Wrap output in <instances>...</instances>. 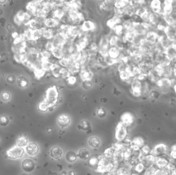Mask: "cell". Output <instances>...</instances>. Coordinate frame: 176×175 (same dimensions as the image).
I'll return each mask as SVG.
<instances>
[{
	"label": "cell",
	"mask_w": 176,
	"mask_h": 175,
	"mask_svg": "<svg viewBox=\"0 0 176 175\" xmlns=\"http://www.w3.org/2000/svg\"><path fill=\"white\" fill-rule=\"evenodd\" d=\"M126 5V1H116L114 2V8L121 9Z\"/></svg>",
	"instance_id": "74e56055"
},
{
	"label": "cell",
	"mask_w": 176,
	"mask_h": 175,
	"mask_svg": "<svg viewBox=\"0 0 176 175\" xmlns=\"http://www.w3.org/2000/svg\"><path fill=\"white\" fill-rule=\"evenodd\" d=\"M62 154V151L58 147H53L51 152V156L55 159H58L60 158Z\"/></svg>",
	"instance_id": "603a6c76"
},
{
	"label": "cell",
	"mask_w": 176,
	"mask_h": 175,
	"mask_svg": "<svg viewBox=\"0 0 176 175\" xmlns=\"http://www.w3.org/2000/svg\"><path fill=\"white\" fill-rule=\"evenodd\" d=\"M132 90L134 94H137L140 91L141 89V84L139 81H134L132 82L131 85Z\"/></svg>",
	"instance_id": "f1b7e54d"
},
{
	"label": "cell",
	"mask_w": 176,
	"mask_h": 175,
	"mask_svg": "<svg viewBox=\"0 0 176 175\" xmlns=\"http://www.w3.org/2000/svg\"><path fill=\"white\" fill-rule=\"evenodd\" d=\"M156 158V157H155L152 155H150L147 156L146 157L144 158V162L146 166L150 167L152 166L155 163Z\"/></svg>",
	"instance_id": "7402d4cb"
},
{
	"label": "cell",
	"mask_w": 176,
	"mask_h": 175,
	"mask_svg": "<svg viewBox=\"0 0 176 175\" xmlns=\"http://www.w3.org/2000/svg\"><path fill=\"white\" fill-rule=\"evenodd\" d=\"M52 55L54 58L58 59L59 60L64 57L63 48L60 47H55L52 52Z\"/></svg>",
	"instance_id": "44dd1931"
},
{
	"label": "cell",
	"mask_w": 176,
	"mask_h": 175,
	"mask_svg": "<svg viewBox=\"0 0 176 175\" xmlns=\"http://www.w3.org/2000/svg\"><path fill=\"white\" fill-rule=\"evenodd\" d=\"M21 57H22V54H15L14 55V59L15 61L18 63H21Z\"/></svg>",
	"instance_id": "11a10c76"
},
{
	"label": "cell",
	"mask_w": 176,
	"mask_h": 175,
	"mask_svg": "<svg viewBox=\"0 0 176 175\" xmlns=\"http://www.w3.org/2000/svg\"><path fill=\"white\" fill-rule=\"evenodd\" d=\"M60 72L61 77L62 78H64L65 79H67L70 76H71V73L70 72V71L68 70V69L66 68L61 67Z\"/></svg>",
	"instance_id": "836d02e7"
},
{
	"label": "cell",
	"mask_w": 176,
	"mask_h": 175,
	"mask_svg": "<svg viewBox=\"0 0 176 175\" xmlns=\"http://www.w3.org/2000/svg\"><path fill=\"white\" fill-rule=\"evenodd\" d=\"M97 115L100 118H104L106 116V112L105 109L100 108L97 111Z\"/></svg>",
	"instance_id": "7dc6e473"
},
{
	"label": "cell",
	"mask_w": 176,
	"mask_h": 175,
	"mask_svg": "<svg viewBox=\"0 0 176 175\" xmlns=\"http://www.w3.org/2000/svg\"><path fill=\"white\" fill-rule=\"evenodd\" d=\"M44 25L45 27L48 29H58L59 27L61 25L60 21L58 20L57 19L53 18V17H50L47 18Z\"/></svg>",
	"instance_id": "52a82bcc"
},
{
	"label": "cell",
	"mask_w": 176,
	"mask_h": 175,
	"mask_svg": "<svg viewBox=\"0 0 176 175\" xmlns=\"http://www.w3.org/2000/svg\"><path fill=\"white\" fill-rule=\"evenodd\" d=\"M66 159L68 162H73L76 160L77 155L74 152L70 151L66 155Z\"/></svg>",
	"instance_id": "4dcf8cb0"
},
{
	"label": "cell",
	"mask_w": 176,
	"mask_h": 175,
	"mask_svg": "<svg viewBox=\"0 0 176 175\" xmlns=\"http://www.w3.org/2000/svg\"><path fill=\"white\" fill-rule=\"evenodd\" d=\"M70 71L71 74L73 76L80 72L81 70V66L77 63H74L71 64L67 68H66Z\"/></svg>",
	"instance_id": "ffe728a7"
},
{
	"label": "cell",
	"mask_w": 176,
	"mask_h": 175,
	"mask_svg": "<svg viewBox=\"0 0 176 175\" xmlns=\"http://www.w3.org/2000/svg\"><path fill=\"white\" fill-rule=\"evenodd\" d=\"M124 122L126 124H129L131 122V117L129 115H125L123 118Z\"/></svg>",
	"instance_id": "816d5d0a"
},
{
	"label": "cell",
	"mask_w": 176,
	"mask_h": 175,
	"mask_svg": "<svg viewBox=\"0 0 176 175\" xmlns=\"http://www.w3.org/2000/svg\"><path fill=\"white\" fill-rule=\"evenodd\" d=\"M78 156L81 159L87 160L90 157V153L86 149H81L79 152Z\"/></svg>",
	"instance_id": "f546056e"
},
{
	"label": "cell",
	"mask_w": 176,
	"mask_h": 175,
	"mask_svg": "<svg viewBox=\"0 0 176 175\" xmlns=\"http://www.w3.org/2000/svg\"><path fill=\"white\" fill-rule=\"evenodd\" d=\"M2 98L3 100H4L5 101H7V100H9L10 96H9V95L8 93H5L3 94V95L2 96Z\"/></svg>",
	"instance_id": "9f6ffc18"
},
{
	"label": "cell",
	"mask_w": 176,
	"mask_h": 175,
	"mask_svg": "<svg viewBox=\"0 0 176 175\" xmlns=\"http://www.w3.org/2000/svg\"><path fill=\"white\" fill-rule=\"evenodd\" d=\"M120 55L121 50L117 46L110 47L108 53V56L109 57L112 59L117 60L119 58Z\"/></svg>",
	"instance_id": "8fae6325"
},
{
	"label": "cell",
	"mask_w": 176,
	"mask_h": 175,
	"mask_svg": "<svg viewBox=\"0 0 176 175\" xmlns=\"http://www.w3.org/2000/svg\"><path fill=\"white\" fill-rule=\"evenodd\" d=\"M32 33H33V29L29 28L26 30H25L24 33L25 38L27 39L28 40L33 41V34Z\"/></svg>",
	"instance_id": "f35d334b"
},
{
	"label": "cell",
	"mask_w": 176,
	"mask_h": 175,
	"mask_svg": "<svg viewBox=\"0 0 176 175\" xmlns=\"http://www.w3.org/2000/svg\"><path fill=\"white\" fill-rule=\"evenodd\" d=\"M170 155H171V157L172 159H176V151L172 150V152L171 153Z\"/></svg>",
	"instance_id": "91938a15"
},
{
	"label": "cell",
	"mask_w": 176,
	"mask_h": 175,
	"mask_svg": "<svg viewBox=\"0 0 176 175\" xmlns=\"http://www.w3.org/2000/svg\"><path fill=\"white\" fill-rule=\"evenodd\" d=\"M70 175H75V174H74V173L73 172H71L70 173Z\"/></svg>",
	"instance_id": "be15d7a7"
},
{
	"label": "cell",
	"mask_w": 176,
	"mask_h": 175,
	"mask_svg": "<svg viewBox=\"0 0 176 175\" xmlns=\"http://www.w3.org/2000/svg\"><path fill=\"white\" fill-rule=\"evenodd\" d=\"M118 127H119V129L118 130L117 138H119L120 139H122L126 136V129L123 125L119 126Z\"/></svg>",
	"instance_id": "e575fe53"
},
{
	"label": "cell",
	"mask_w": 176,
	"mask_h": 175,
	"mask_svg": "<svg viewBox=\"0 0 176 175\" xmlns=\"http://www.w3.org/2000/svg\"><path fill=\"white\" fill-rule=\"evenodd\" d=\"M4 2H5V1H0L1 3H4Z\"/></svg>",
	"instance_id": "03108f58"
},
{
	"label": "cell",
	"mask_w": 176,
	"mask_h": 175,
	"mask_svg": "<svg viewBox=\"0 0 176 175\" xmlns=\"http://www.w3.org/2000/svg\"><path fill=\"white\" fill-rule=\"evenodd\" d=\"M12 36L13 38H14V39H16V38H17L18 37H19V36H18V34H17V32L13 33V34L12 35Z\"/></svg>",
	"instance_id": "6125c7cd"
},
{
	"label": "cell",
	"mask_w": 176,
	"mask_h": 175,
	"mask_svg": "<svg viewBox=\"0 0 176 175\" xmlns=\"http://www.w3.org/2000/svg\"><path fill=\"white\" fill-rule=\"evenodd\" d=\"M57 29H48V28H47L45 27V29L43 32L42 37H43L44 38H45L47 40H52L54 36H55V34L57 31Z\"/></svg>",
	"instance_id": "ac0fdd59"
},
{
	"label": "cell",
	"mask_w": 176,
	"mask_h": 175,
	"mask_svg": "<svg viewBox=\"0 0 176 175\" xmlns=\"http://www.w3.org/2000/svg\"><path fill=\"white\" fill-rule=\"evenodd\" d=\"M57 122L58 124L60 126L64 127L67 126L69 125L70 123V119L67 115H62L58 117Z\"/></svg>",
	"instance_id": "e0dca14e"
},
{
	"label": "cell",
	"mask_w": 176,
	"mask_h": 175,
	"mask_svg": "<svg viewBox=\"0 0 176 175\" xmlns=\"http://www.w3.org/2000/svg\"><path fill=\"white\" fill-rule=\"evenodd\" d=\"M27 82L25 80H22L20 82V85L22 86V87H25L27 85Z\"/></svg>",
	"instance_id": "94428289"
},
{
	"label": "cell",
	"mask_w": 176,
	"mask_h": 175,
	"mask_svg": "<svg viewBox=\"0 0 176 175\" xmlns=\"http://www.w3.org/2000/svg\"><path fill=\"white\" fill-rule=\"evenodd\" d=\"M55 48V46L52 40L48 41L45 45V50L51 53L52 52Z\"/></svg>",
	"instance_id": "d590c367"
},
{
	"label": "cell",
	"mask_w": 176,
	"mask_h": 175,
	"mask_svg": "<svg viewBox=\"0 0 176 175\" xmlns=\"http://www.w3.org/2000/svg\"><path fill=\"white\" fill-rule=\"evenodd\" d=\"M59 98V93L55 86L50 87L46 91L45 98L44 99L51 107L54 106L57 102Z\"/></svg>",
	"instance_id": "7a4b0ae2"
},
{
	"label": "cell",
	"mask_w": 176,
	"mask_h": 175,
	"mask_svg": "<svg viewBox=\"0 0 176 175\" xmlns=\"http://www.w3.org/2000/svg\"><path fill=\"white\" fill-rule=\"evenodd\" d=\"M92 86V83L91 82V81H83L82 83V86L84 88L88 89L91 88Z\"/></svg>",
	"instance_id": "f907efd6"
},
{
	"label": "cell",
	"mask_w": 176,
	"mask_h": 175,
	"mask_svg": "<svg viewBox=\"0 0 176 175\" xmlns=\"http://www.w3.org/2000/svg\"><path fill=\"white\" fill-rule=\"evenodd\" d=\"M34 72L36 78L38 79H39L44 76L46 71H45L42 68H36L34 70Z\"/></svg>",
	"instance_id": "d6a6232c"
},
{
	"label": "cell",
	"mask_w": 176,
	"mask_h": 175,
	"mask_svg": "<svg viewBox=\"0 0 176 175\" xmlns=\"http://www.w3.org/2000/svg\"><path fill=\"white\" fill-rule=\"evenodd\" d=\"M68 22L72 25H80L85 21L84 14L77 10H71L66 13Z\"/></svg>",
	"instance_id": "6da1fadb"
},
{
	"label": "cell",
	"mask_w": 176,
	"mask_h": 175,
	"mask_svg": "<svg viewBox=\"0 0 176 175\" xmlns=\"http://www.w3.org/2000/svg\"><path fill=\"white\" fill-rule=\"evenodd\" d=\"M76 81H77L76 78L73 75H71L67 79H66V81L67 83L70 85H74V84L76 83Z\"/></svg>",
	"instance_id": "bcb514c9"
},
{
	"label": "cell",
	"mask_w": 176,
	"mask_h": 175,
	"mask_svg": "<svg viewBox=\"0 0 176 175\" xmlns=\"http://www.w3.org/2000/svg\"><path fill=\"white\" fill-rule=\"evenodd\" d=\"M100 141L98 138L97 137H91L89 140V144L92 147L96 148L98 147L100 145Z\"/></svg>",
	"instance_id": "83f0119b"
},
{
	"label": "cell",
	"mask_w": 176,
	"mask_h": 175,
	"mask_svg": "<svg viewBox=\"0 0 176 175\" xmlns=\"http://www.w3.org/2000/svg\"><path fill=\"white\" fill-rule=\"evenodd\" d=\"M109 38L107 36H103L100 41L98 44V53L100 55L105 57L108 56V53L109 49L110 48L109 43Z\"/></svg>",
	"instance_id": "3957f363"
},
{
	"label": "cell",
	"mask_w": 176,
	"mask_h": 175,
	"mask_svg": "<svg viewBox=\"0 0 176 175\" xmlns=\"http://www.w3.org/2000/svg\"><path fill=\"white\" fill-rule=\"evenodd\" d=\"M24 152V149L20 146H15L7 152V155L11 158L16 159L21 157Z\"/></svg>",
	"instance_id": "ba28073f"
},
{
	"label": "cell",
	"mask_w": 176,
	"mask_h": 175,
	"mask_svg": "<svg viewBox=\"0 0 176 175\" xmlns=\"http://www.w3.org/2000/svg\"><path fill=\"white\" fill-rule=\"evenodd\" d=\"M90 125L89 122H87V121H82L81 122L80 124V126L81 127V129L85 130H88L90 127Z\"/></svg>",
	"instance_id": "f6af8a7d"
},
{
	"label": "cell",
	"mask_w": 176,
	"mask_h": 175,
	"mask_svg": "<svg viewBox=\"0 0 176 175\" xmlns=\"http://www.w3.org/2000/svg\"><path fill=\"white\" fill-rule=\"evenodd\" d=\"M8 123V119L5 116L0 117V125L1 126H6Z\"/></svg>",
	"instance_id": "681fc988"
},
{
	"label": "cell",
	"mask_w": 176,
	"mask_h": 175,
	"mask_svg": "<svg viewBox=\"0 0 176 175\" xmlns=\"http://www.w3.org/2000/svg\"><path fill=\"white\" fill-rule=\"evenodd\" d=\"M42 55H43V59L50 60V58H51L52 56V53L49 52L48 51H47L45 49L44 51H43L42 52Z\"/></svg>",
	"instance_id": "c3c4849f"
},
{
	"label": "cell",
	"mask_w": 176,
	"mask_h": 175,
	"mask_svg": "<svg viewBox=\"0 0 176 175\" xmlns=\"http://www.w3.org/2000/svg\"><path fill=\"white\" fill-rule=\"evenodd\" d=\"M121 22V18L114 15L112 18L108 20V21L107 22V25L110 28L113 29L117 25L120 24Z\"/></svg>",
	"instance_id": "5bb4252c"
},
{
	"label": "cell",
	"mask_w": 176,
	"mask_h": 175,
	"mask_svg": "<svg viewBox=\"0 0 176 175\" xmlns=\"http://www.w3.org/2000/svg\"><path fill=\"white\" fill-rule=\"evenodd\" d=\"M119 76L120 79L123 81H126L127 80L129 79V78L131 77L129 73H128L126 71H123L121 72H119Z\"/></svg>",
	"instance_id": "8d00e7d4"
},
{
	"label": "cell",
	"mask_w": 176,
	"mask_h": 175,
	"mask_svg": "<svg viewBox=\"0 0 176 175\" xmlns=\"http://www.w3.org/2000/svg\"><path fill=\"white\" fill-rule=\"evenodd\" d=\"M126 64H125V63H123V62H120L119 63V64L118 65L117 67V69L119 71V72L125 71L126 69Z\"/></svg>",
	"instance_id": "f5cc1de1"
},
{
	"label": "cell",
	"mask_w": 176,
	"mask_h": 175,
	"mask_svg": "<svg viewBox=\"0 0 176 175\" xmlns=\"http://www.w3.org/2000/svg\"><path fill=\"white\" fill-rule=\"evenodd\" d=\"M23 169L27 172L33 171L35 168V163L34 161L30 159L25 160L22 163Z\"/></svg>",
	"instance_id": "4fadbf2b"
},
{
	"label": "cell",
	"mask_w": 176,
	"mask_h": 175,
	"mask_svg": "<svg viewBox=\"0 0 176 175\" xmlns=\"http://www.w3.org/2000/svg\"><path fill=\"white\" fill-rule=\"evenodd\" d=\"M26 25H29V28L33 30H36V29L40 28H41L40 26L41 25L35 19L30 20L29 22L26 24Z\"/></svg>",
	"instance_id": "d4e9b609"
},
{
	"label": "cell",
	"mask_w": 176,
	"mask_h": 175,
	"mask_svg": "<svg viewBox=\"0 0 176 175\" xmlns=\"http://www.w3.org/2000/svg\"><path fill=\"white\" fill-rule=\"evenodd\" d=\"M23 175H26V174H23Z\"/></svg>",
	"instance_id": "003e7915"
},
{
	"label": "cell",
	"mask_w": 176,
	"mask_h": 175,
	"mask_svg": "<svg viewBox=\"0 0 176 175\" xmlns=\"http://www.w3.org/2000/svg\"><path fill=\"white\" fill-rule=\"evenodd\" d=\"M176 169V167L172 163H170L164 169L167 175H173Z\"/></svg>",
	"instance_id": "1f68e13d"
},
{
	"label": "cell",
	"mask_w": 176,
	"mask_h": 175,
	"mask_svg": "<svg viewBox=\"0 0 176 175\" xmlns=\"http://www.w3.org/2000/svg\"><path fill=\"white\" fill-rule=\"evenodd\" d=\"M167 152V146L164 144H159L156 145L151 151V155L155 157H160L164 156Z\"/></svg>",
	"instance_id": "5b68a950"
},
{
	"label": "cell",
	"mask_w": 176,
	"mask_h": 175,
	"mask_svg": "<svg viewBox=\"0 0 176 175\" xmlns=\"http://www.w3.org/2000/svg\"><path fill=\"white\" fill-rule=\"evenodd\" d=\"M71 56H64L58 61V64L63 68H67L71 64H73Z\"/></svg>",
	"instance_id": "2e32d148"
},
{
	"label": "cell",
	"mask_w": 176,
	"mask_h": 175,
	"mask_svg": "<svg viewBox=\"0 0 176 175\" xmlns=\"http://www.w3.org/2000/svg\"><path fill=\"white\" fill-rule=\"evenodd\" d=\"M41 68L45 71H51L53 68L55 63L51 62L49 60L43 59L41 62Z\"/></svg>",
	"instance_id": "9a60e30c"
},
{
	"label": "cell",
	"mask_w": 176,
	"mask_h": 175,
	"mask_svg": "<svg viewBox=\"0 0 176 175\" xmlns=\"http://www.w3.org/2000/svg\"><path fill=\"white\" fill-rule=\"evenodd\" d=\"M168 55L172 58H176V47L173 46L168 48Z\"/></svg>",
	"instance_id": "7bdbcfd3"
},
{
	"label": "cell",
	"mask_w": 176,
	"mask_h": 175,
	"mask_svg": "<svg viewBox=\"0 0 176 175\" xmlns=\"http://www.w3.org/2000/svg\"><path fill=\"white\" fill-rule=\"evenodd\" d=\"M52 17L61 21L66 15V12L62 7L56 8L52 12Z\"/></svg>",
	"instance_id": "7c38bea8"
},
{
	"label": "cell",
	"mask_w": 176,
	"mask_h": 175,
	"mask_svg": "<svg viewBox=\"0 0 176 175\" xmlns=\"http://www.w3.org/2000/svg\"><path fill=\"white\" fill-rule=\"evenodd\" d=\"M26 151L27 153L31 156H34L37 154L39 151V148L38 145L34 143H31L28 144L26 147Z\"/></svg>",
	"instance_id": "d6986e66"
},
{
	"label": "cell",
	"mask_w": 176,
	"mask_h": 175,
	"mask_svg": "<svg viewBox=\"0 0 176 175\" xmlns=\"http://www.w3.org/2000/svg\"><path fill=\"white\" fill-rule=\"evenodd\" d=\"M154 175H167L164 169H157Z\"/></svg>",
	"instance_id": "db71d44e"
},
{
	"label": "cell",
	"mask_w": 176,
	"mask_h": 175,
	"mask_svg": "<svg viewBox=\"0 0 176 175\" xmlns=\"http://www.w3.org/2000/svg\"><path fill=\"white\" fill-rule=\"evenodd\" d=\"M174 175H176V168L175 170V172H174Z\"/></svg>",
	"instance_id": "e7e4bbea"
},
{
	"label": "cell",
	"mask_w": 176,
	"mask_h": 175,
	"mask_svg": "<svg viewBox=\"0 0 176 175\" xmlns=\"http://www.w3.org/2000/svg\"><path fill=\"white\" fill-rule=\"evenodd\" d=\"M52 41L55 47H62L66 42V39L65 34L59 31L57 29V31L55 34Z\"/></svg>",
	"instance_id": "277c9868"
},
{
	"label": "cell",
	"mask_w": 176,
	"mask_h": 175,
	"mask_svg": "<svg viewBox=\"0 0 176 175\" xmlns=\"http://www.w3.org/2000/svg\"><path fill=\"white\" fill-rule=\"evenodd\" d=\"M119 41V38L116 35H113L109 37V43L110 47L117 46V44Z\"/></svg>",
	"instance_id": "484cf974"
},
{
	"label": "cell",
	"mask_w": 176,
	"mask_h": 175,
	"mask_svg": "<svg viewBox=\"0 0 176 175\" xmlns=\"http://www.w3.org/2000/svg\"><path fill=\"white\" fill-rule=\"evenodd\" d=\"M79 75L83 81H91L93 77V73L92 71L89 68L87 65L81 68Z\"/></svg>",
	"instance_id": "8992f818"
},
{
	"label": "cell",
	"mask_w": 176,
	"mask_h": 175,
	"mask_svg": "<svg viewBox=\"0 0 176 175\" xmlns=\"http://www.w3.org/2000/svg\"><path fill=\"white\" fill-rule=\"evenodd\" d=\"M49 107H50L48 103L44 100L40 102L39 105V109L42 111H46Z\"/></svg>",
	"instance_id": "60d3db41"
},
{
	"label": "cell",
	"mask_w": 176,
	"mask_h": 175,
	"mask_svg": "<svg viewBox=\"0 0 176 175\" xmlns=\"http://www.w3.org/2000/svg\"><path fill=\"white\" fill-rule=\"evenodd\" d=\"M23 13L22 11H19L14 18V21L16 24L18 25H20L22 23H23Z\"/></svg>",
	"instance_id": "cb8c5ba5"
},
{
	"label": "cell",
	"mask_w": 176,
	"mask_h": 175,
	"mask_svg": "<svg viewBox=\"0 0 176 175\" xmlns=\"http://www.w3.org/2000/svg\"><path fill=\"white\" fill-rule=\"evenodd\" d=\"M143 151L145 154H147L150 152V148L148 146H145L143 148Z\"/></svg>",
	"instance_id": "680465c9"
},
{
	"label": "cell",
	"mask_w": 176,
	"mask_h": 175,
	"mask_svg": "<svg viewBox=\"0 0 176 175\" xmlns=\"http://www.w3.org/2000/svg\"><path fill=\"white\" fill-rule=\"evenodd\" d=\"M61 68V67L58 64L55 63L53 68H52L51 72L52 75L56 78H58L61 77L60 75V69Z\"/></svg>",
	"instance_id": "4316f807"
},
{
	"label": "cell",
	"mask_w": 176,
	"mask_h": 175,
	"mask_svg": "<svg viewBox=\"0 0 176 175\" xmlns=\"http://www.w3.org/2000/svg\"><path fill=\"white\" fill-rule=\"evenodd\" d=\"M170 161L169 158L163 156L156 157L155 164L157 167L160 169H164L170 163Z\"/></svg>",
	"instance_id": "30bf717a"
},
{
	"label": "cell",
	"mask_w": 176,
	"mask_h": 175,
	"mask_svg": "<svg viewBox=\"0 0 176 175\" xmlns=\"http://www.w3.org/2000/svg\"><path fill=\"white\" fill-rule=\"evenodd\" d=\"M27 140L24 137H21L18 139V144L20 146H24L27 144Z\"/></svg>",
	"instance_id": "b9f144b4"
},
{
	"label": "cell",
	"mask_w": 176,
	"mask_h": 175,
	"mask_svg": "<svg viewBox=\"0 0 176 175\" xmlns=\"http://www.w3.org/2000/svg\"><path fill=\"white\" fill-rule=\"evenodd\" d=\"M143 169H144V165L143 164H138L137 165L136 170L138 172H141V171H143Z\"/></svg>",
	"instance_id": "6f0895ef"
},
{
	"label": "cell",
	"mask_w": 176,
	"mask_h": 175,
	"mask_svg": "<svg viewBox=\"0 0 176 175\" xmlns=\"http://www.w3.org/2000/svg\"><path fill=\"white\" fill-rule=\"evenodd\" d=\"M80 26L81 31L84 33L92 31L94 30L96 27L95 23L90 20H85Z\"/></svg>",
	"instance_id": "9c48e42d"
},
{
	"label": "cell",
	"mask_w": 176,
	"mask_h": 175,
	"mask_svg": "<svg viewBox=\"0 0 176 175\" xmlns=\"http://www.w3.org/2000/svg\"><path fill=\"white\" fill-rule=\"evenodd\" d=\"M51 1L56 8L62 7L64 6V3H65V1H63L56 0V1Z\"/></svg>",
	"instance_id": "ee69618b"
},
{
	"label": "cell",
	"mask_w": 176,
	"mask_h": 175,
	"mask_svg": "<svg viewBox=\"0 0 176 175\" xmlns=\"http://www.w3.org/2000/svg\"><path fill=\"white\" fill-rule=\"evenodd\" d=\"M113 30L116 32V35H117L118 36L121 35V34L122 33H123V30H124L122 24L121 25V24L117 25L114 28V29Z\"/></svg>",
	"instance_id": "ab89813d"
}]
</instances>
